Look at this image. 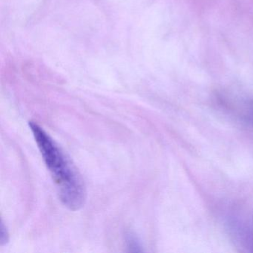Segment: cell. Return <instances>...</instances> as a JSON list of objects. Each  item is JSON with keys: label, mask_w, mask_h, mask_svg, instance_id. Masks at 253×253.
Wrapping results in <instances>:
<instances>
[{"label": "cell", "mask_w": 253, "mask_h": 253, "mask_svg": "<svg viewBox=\"0 0 253 253\" xmlns=\"http://www.w3.org/2000/svg\"><path fill=\"white\" fill-rule=\"evenodd\" d=\"M29 127L57 185L60 201L69 210H79L85 204L87 195L81 174L64 152L41 126L30 121Z\"/></svg>", "instance_id": "obj_1"}, {"label": "cell", "mask_w": 253, "mask_h": 253, "mask_svg": "<svg viewBox=\"0 0 253 253\" xmlns=\"http://www.w3.org/2000/svg\"><path fill=\"white\" fill-rule=\"evenodd\" d=\"M126 242L127 247L129 249L131 252H140L141 246L140 244V241L137 239V237L131 233H128L126 237Z\"/></svg>", "instance_id": "obj_2"}, {"label": "cell", "mask_w": 253, "mask_h": 253, "mask_svg": "<svg viewBox=\"0 0 253 253\" xmlns=\"http://www.w3.org/2000/svg\"><path fill=\"white\" fill-rule=\"evenodd\" d=\"M0 243L1 244H6L8 241V232L6 228L4 226L3 223H1V227H0Z\"/></svg>", "instance_id": "obj_3"}]
</instances>
